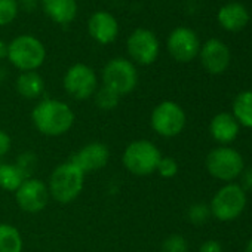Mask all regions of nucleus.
Returning a JSON list of instances; mask_svg holds the SVG:
<instances>
[{
	"label": "nucleus",
	"mask_w": 252,
	"mask_h": 252,
	"mask_svg": "<svg viewBox=\"0 0 252 252\" xmlns=\"http://www.w3.org/2000/svg\"><path fill=\"white\" fill-rule=\"evenodd\" d=\"M5 57H8V45L0 40V60H3Z\"/></svg>",
	"instance_id": "nucleus-33"
},
{
	"label": "nucleus",
	"mask_w": 252,
	"mask_h": 252,
	"mask_svg": "<svg viewBox=\"0 0 252 252\" xmlns=\"http://www.w3.org/2000/svg\"><path fill=\"white\" fill-rule=\"evenodd\" d=\"M209 131L218 143L227 144V143H231L237 137L239 125L234 116L228 113H220L212 119Z\"/></svg>",
	"instance_id": "nucleus-18"
},
{
	"label": "nucleus",
	"mask_w": 252,
	"mask_h": 252,
	"mask_svg": "<svg viewBox=\"0 0 252 252\" xmlns=\"http://www.w3.org/2000/svg\"><path fill=\"white\" fill-rule=\"evenodd\" d=\"M163 178H172L178 172V165L172 158H160L158 169H156Z\"/></svg>",
	"instance_id": "nucleus-27"
},
{
	"label": "nucleus",
	"mask_w": 252,
	"mask_h": 252,
	"mask_svg": "<svg viewBox=\"0 0 252 252\" xmlns=\"http://www.w3.org/2000/svg\"><path fill=\"white\" fill-rule=\"evenodd\" d=\"M6 58L21 71H36L45 63L46 51L39 39L23 34L8 45Z\"/></svg>",
	"instance_id": "nucleus-2"
},
{
	"label": "nucleus",
	"mask_w": 252,
	"mask_h": 252,
	"mask_svg": "<svg viewBox=\"0 0 252 252\" xmlns=\"http://www.w3.org/2000/svg\"><path fill=\"white\" fill-rule=\"evenodd\" d=\"M162 155L159 149L147 140L132 141L123 152L125 168L135 175H150L158 169Z\"/></svg>",
	"instance_id": "nucleus-4"
},
{
	"label": "nucleus",
	"mask_w": 252,
	"mask_h": 252,
	"mask_svg": "<svg viewBox=\"0 0 252 252\" xmlns=\"http://www.w3.org/2000/svg\"><path fill=\"white\" fill-rule=\"evenodd\" d=\"M18 206L29 214L40 212L49 200V189L45 183L36 178L26 180L21 187L15 191Z\"/></svg>",
	"instance_id": "nucleus-11"
},
{
	"label": "nucleus",
	"mask_w": 252,
	"mask_h": 252,
	"mask_svg": "<svg viewBox=\"0 0 252 252\" xmlns=\"http://www.w3.org/2000/svg\"><path fill=\"white\" fill-rule=\"evenodd\" d=\"M6 79V70L3 67H0V85H2Z\"/></svg>",
	"instance_id": "nucleus-34"
},
{
	"label": "nucleus",
	"mask_w": 252,
	"mask_h": 252,
	"mask_svg": "<svg viewBox=\"0 0 252 252\" xmlns=\"http://www.w3.org/2000/svg\"><path fill=\"white\" fill-rule=\"evenodd\" d=\"M85 174L70 160L57 166L49 180V193L60 203L73 202L83 189Z\"/></svg>",
	"instance_id": "nucleus-3"
},
{
	"label": "nucleus",
	"mask_w": 252,
	"mask_h": 252,
	"mask_svg": "<svg viewBox=\"0 0 252 252\" xmlns=\"http://www.w3.org/2000/svg\"><path fill=\"white\" fill-rule=\"evenodd\" d=\"M206 168L212 177L222 181H230L243 171V159L236 150L220 147L208 155Z\"/></svg>",
	"instance_id": "nucleus-8"
},
{
	"label": "nucleus",
	"mask_w": 252,
	"mask_h": 252,
	"mask_svg": "<svg viewBox=\"0 0 252 252\" xmlns=\"http://www.w3.org/2000/svg\"><path fill=\"white\" fill-rule=\"evenodd\" d=\"M17 91L27 99H36L43 94L45 82L36 71H23L17 79Z\"/></svg>",
	"instance_id": "nucleus-19"
},
{
	"label": "nucleus",
	"mask_w": 252,
	"mask_h": 252,
	"mask_svg": "<svg viewBox=\"0 0 252 252\" xmlns=\"http://www.w3.org/2000/svg\"><path fill=\"white\" fill-rule=\"evenodd\" d=\"M110 152L105 144L102 143H91L82 147L77 153H74L70 159L83 174L94 172L104 168L108 162Z\"/></svg>",
	"instance_id": "nucleus-13"
},
{
	"label": "nucleus",
	"mask_w": 252,
	"mask_h": 252,
	"mask_svg": "<svg viewBox=\"0 0 252 252\" xmlns=\"http://www.w3.org/2000/svg\"><path fill=\"white\" fill-rule=\"evenodd\" d=\"M168 51L171 57L180 63H189L200 51L199 37L191 29L178 27L168 37Z\"/></svg>",
	"instance_id": "nucleus-12"
},
{
	"label": "nucleus",
	"mask_w": 252,
	"mask_h": 252,
	"mask_svg": "<svg viewBox=\"0 0 252 252\" xmlns=\"http://www.w3.org/2000/svg\"><path fill=\"white\" fill-rule=\"evenodd\" d=\"M249 21V14L246 8L237 2L224 5L218 11V23L227 32H239L246 27Z\"/></svg>",
	"instance_id": "nucleus-17"
},
{
	"label": "nucleus",
	"mask_w": 252,
	"mask_h": 252,
	"mask_svg": "<svg viewBox=\"0 0 252 252\" xmlns=\"http://www.w3.org/2000/svg\"><path fill=\"white\" fill-rule=\"evenodd\" d=\"M88 30L94 40H96L101 45H108L116 40L119 34V24L111 14L99 11L91 15Z\"/></svg>",
	"instance_id": "nucleus-15"
},
{
	"label": "nucleus",
	"mask_w": 252,
	"mask_h": 252,
	"mask_svg": "<svg viewBox=\"0 0 252 252\" xmlns=\"http://www.w3.org/2000/svg\"><path fill=\"white\" fill-rule=\"evenodd\" d=\"M119 101H120V96L105 86H101L95 92V104L98 108H101L104 111L114 110L119 105Z\"/></svg>",
	"instance_id": "nucleus-23"
},
{
	"label": "nucleus",
	"mask_w": 252,
	"mask_h": 252,
	"mask_svg": "<svg viewBox=\"0 0 252 252\" xmlns=\"http://www.w3.org/2000/svg\"><path fill=\"white\" fill-rule=\"evenodd\" d=\"M187 251L189 246L186 239L180 234H172L163 242L160 252H187Z\"/></svg>",
	"instance_id": "nucleus-25"
},
{
	"label": "nucleus",
	"mask_w": 252,
	"mask_h": 252,
	"mask_svg": "<svg viewBox=\"0 0 252 252\" xmlns=\"http://www.w3.org/2000/svg\"><path fill=\"white\" fill-rule=\"evenodd\" d=\"M209 217V208L205 203H196L189 211V218L193 224L200 225L203 224Z\"/></svg>",
	"instance_id": "nucleus-26"
},
{
	"label": "nucleus",
	"mask_w": 252,
	"mask_h": 252,
	"mask_svg": "<svg viewBox=\"0 0 252 252\" xmlns=\"http://www.w3.org/2000/svg\"><path fill=\"white\" fill-rule=\"evenodd\" d=\"M96 74L86 64L71 65L64 76V89L74 99H88L96 92Z\"/></svg>",
	"instance_id": "nucleus-9"
},
{
	"label": "nucleus",
	"mask_w": 252,
	"mask_h": 252,
	"mask_svg": "<svg viewBox=\"0 0 252 252\" xmlns=\"http://www.w3.org/2000/svg\"><path fill=\"white\" fill-rule=\"evenodd\" d=\"M40 2L45 14L57 24H70L77 15L76 0H40Z\"/></svg>",
	"instance_id": "nucleus-16"
},
{
	"label": "nucleus",
	"mask_w": 252,
	"mask_h": 252,
	"mask_svg": "<svg viewBox=\"0 0 252 252\" xmlns=\"http://www.w3.org/2000/svg\"><path fill=\"white\" fill-rule=\"evenodd\" d=\"M26 180L29 178L17 165H11V163L0 165V187L2 189L8 191H17Z\"/></svg>",
	"instance_id": "nucleus-20"
},
{
	"label": "nucleus",
	"mask_w": 252,
	"mask_h": 252,
	"mask_svg": "<svg viewBox=\"0 0 252 252\" xmlns=\"http://www.w3.org/2000/svg\"><path fill=\"white\" fill-rule=\"evenodd\" d=\"M199 252H222V246L217 240H208L200 246Z\"/></svg>",
	"instance_id": "nucleus-30"
},
{
	"label": "nucleus",
	"mask_w": 252,
	"mask_h": 252,
	"mask_svg": "<svg viewBox=\"0 0 252 252\" xmlns=\"http://www.w3.org/2000/svg\"><path fill=\"white\" fill-rule=\"evenodd\" d=\"M18 5H21V8H23L24 11L32 12V11L36 8V5H37V0H21V2H20Z\"/></svg>",
	"instance_id": "nucleus-32"
},
{
	"label": "nucleus",
	"mask_w": 252,
	"mask_h": 252,
	"mask_svg": "<svg viewBox=\"0 0 252 252\" xmlns=\"http://www.w3.org/2000/svg\"><path fill=\"white\" fill-rule=\"evenodd\" d=\"M34 163H36V159L33 158V155L26 153V155H21V158H20V159H18V162H17V166H18V168L24 172V175L29 178L30 172L33 171Z\"/></svg>",
	"instance_id": "nucleus-28"
},
{
	"label": "nucleus",
	"mask_w": 252,
	"mask_h": 252,
	"mask_svg": "<svg viewBox=\"0 0 252 252\" xmlns=\"http://www.w3.org/2000/svg\"><path fill=\"white\" fill-rule=\"evenodd\" d=\"M126 48L129 57L141 65L153 64L159 55V40L156 34L147 29H137L128 37Z\"/></svg>",
	"instance_id": "nucleus-10"
},
{
	"label": "nucleus",
	"mask_w": 252,
	"mask_h": 252,
	"mask_svg": "<svg viewBox=\"0 0 252 252\" xmlns=\"http://www.w3.org/2000/svg\"><path fill=\"white\" fill-rule=\"evenodd\" d=\"M233 111L236 120L248 128H252V91H245L236 96Z\"/></svg>",
	"instance_id": "nucleus-21"
},
{
	"label": "nucleus",
	"mask_w": 252,
	"mask_h": 252,
	"mask_svg": "<svg viewBox=\"0 0 252 252\" xmlns=\"http://www.w3.org/2000/svg\"><path fill=\"white\" fill-rule=\"evenodd\" d=\"M23 239L11 224H0V252H21Z\"/></svg>",
	"instance_id": "nucleus-22"
},
{
	"label": "nucleus",
	"mask_w": 252,
	"mask_h": 252,
	"mask_svg": "<svg viewBox=\"0 0 252 252\" xmlns=\"http://www.w3.org/2000/svg\"><path fill=\"white\" fill-rule=\"evenodd\" d=\"M32 119L39 132L48 137H58L70 131L74 123V113L63 101L43 99L34 107Z\"/></svg>",
	"instance_id": "nucleus-1"
},
{
	"label": "nucleus",
	"mask_w": 252,
	"mask_h": 252,
	"mask_svg": "<svg viewBox=\"0 0 252 252\" xmlns=\"http://www.w3.org/2000/svg\"><path fill=\"white\" fill-rule=\"evenodd\" d=\"M246 205V194L240 186L228 184L218 190L211 203V212L221 221H230L237 218Z\"/></svg>",
	"instance_id": "nucleus-7"
},
{
	"label": "nucleus",
	"mask_w": 252,
	"mask_h": 252,
	"mask_svg": "<svg viewBox=\"0 0 252 252\" xmlns=\"http://www.w3.org/2000/svg\"><path fill=\"white\" fill-rule=\"evenodd\" d=\"M9 150H11V137L5 131H0V158L5 156Z\"/></svg>",
	"instance_id": "nucleus-29"
},
{
	"label": "nucleus",
	"mask_w": 252,
	"mask_h": 252,
	"mask_svg": "<svg viewBox=\"0 0 252 252\" xmlns=\"http://www.w3.org/2000/svg\"><path fill=\"white\" fill-rule=\"evenodd\" d=\"M152 128L162 137L171 138L178 135L186 126L184 110L172 101L160 102L152 113Z\"/></svg>",
	"instance_id": "nucleus-6"
},
{
	"label": "nucleus",
	"mask_w": 252,
	"mask_h": 252,
	"mask_svg": "<svg viewBox=\"0 0 252 252\" xmlns=\"http://www.w3.org/2000/svg\"><path fill=\"white\" fill-rule=\"evenodd\" d=\"M20 11V5L17 0H0V26L11 24Z\"/></svg>",
	"instance_id": "nucleus-24"
},
{
	"label": "nucleus",
	"mask_w": 252,
	"mask_h": 252,
	"mask_svg": "<svg viewBox=\"0 0 252 252\" xmlns=\"http://www.w3.org/2000/svg\"><path fill=\"white\" fill-rule=\"evenodd\" d=\"M245 252H252V239H251V242L248 243V246H246V251Z\"/></svg>",
	"instance_id": "nucleus-35"
},
{
	"label": "nucleus",
	"mask_w": 252,
	"mask_h": 252,
	"mask_svg": "<svg viewBox=\"0 0 252 252\" xmlns=\"http://www.w3.org/2000/svg\"><path fill=\"white\" fill-rule=\"evenodd\" d=\"M200 61L206 71L220 74L225 71L230 64V51L218 39H209L200 49Z\"/></svg>",
	"instance_id": "nucleus-14"
},
{
	"label": "nucleus",
	"mask_w": 252,
	"mask_h": 252,
	"mask_svg": "<svg viewBox=\"0 0 252 252\" xmlns=\"http://www.w3.org/2000/svg\"><path fill=\"white\" fill-rule=\"evenodd\" d=\"M242 184H243V189H245V190L252 191V169H248V171L243 174Z\"/></svg>",
	"instance_id": "nucleus-31"
},
{
	"label": "nucleus",
	"mask_w": 252,
	"mask_h": 252,
	"mask_svg": "<svg viewBox=\"0 0 252 252\" xmlns=\"http://www.w3.org/2000/svg\"><path fill=\"white\" fill-rule=\"evenodd\" d=\"M102 86L111 89L119 96L132 92L138 83V73L135 65L125 60L114 58L108 61L102 70Z\"/></svg>",
	"instance_id": "nucleus-5"
}]
</instances>
